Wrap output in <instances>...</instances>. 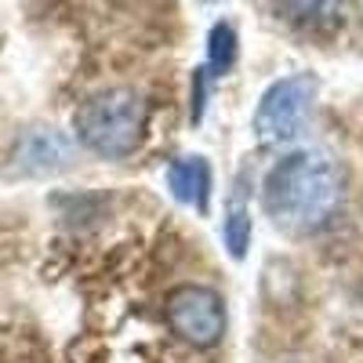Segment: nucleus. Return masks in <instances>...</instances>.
<instances>
[{
  "label": "nucleus",
  "mask_w": 363,
  "mask_h": 363,
  "mask_svg": "<svg viewBox=\"0 0 363 363\" xmlns=\"http://www.w3.org/2000/svg\"><path fill=\"white\" fill-rule=\"evenodd\" d=\"M342 171L323 153H291L269 171L262 207L272 225L306 236L323 229L342 207Z\"/></svg>",
  "instance_id": "1"
},
{
  "label": "nucleus",
  "mask_w": 363,
  "mask_h": 363,
  "mask_svg": "<svg viewBox=\"0 0 363 363\" xmlns=\"http://www.w3.org/2000/svg\"><path fill=\"white\" fill-rule=\"evenodd\" d=\"M73 131H77L80 145H87L91 153H99L106 160H124L142 145L145 102L131 87L99 91V95H91L77 109Z\"/></svg>",
  "instance_id": "2"
},
{
  "label": "nucleus",
  "mask_w": 363,
  "mask_h": 363,
  "mask_svg": "<svg viewBox=\"0 0 363 363\" xmlns=\"http://www.w3.org/2000/svg\"><path fill=\"white\" fill-rule=\"evenodd\" d=\"M316 87L320 84L313 73H294V77L269 84V91L258 99V109H255V135L272 145L298 138L313 113Z\"/></svg>",
  "instance_id": "3"
},
{
  "label": "nucleus",
  "mask_w": 363,
  "mask_h": 363,
  "mask_svg": "<svg viewBox=\"0 0 363 363\" xmlns=\"http://www.w3.org/2000/svg\"><path fill=\"white\" fill-rule=\"evenodd\" d=\"M164 316L171 335H178L193 349H211L225 335V301L215 287L203 284H182L167 294Z\"/></svg>",
  "instance_id": "4"
},
{
  "label": "nucleus",
  "mask_w": 363,
  "mask_h": 363,
  "mask_svg": "<svg viewBox=\"0 0 363 363\" xmlns=\"http://www.w3.org/2000/svg\"><path fill=\"white\" fill-rule=\"evenodd\" d=\"M167 186L174 193V200H182L186 207L207 215L211 207V164L203 157H182L167 167Z\"/></svg>",
  "instance_id": "5"
},
{
  "label": "nucleus",
  "mask_w": 363,
  "mask_h": 363,
  "mask_svg": "<svg viewBox=\"0 0 363 363\" xmlns=\"http://www.w3.org/2000/svg\"><path fill=\"white\" fill-rule=\"evenodd\" d=\"M236 55H240V37L229 22H215L211 26V37H207V73L211 77H225L236 66Z\"/></svg>",
  "instance_id": "6"
},
{
  "label": "nucleus",
  "mask_w": 363,
  "mask_h": 363,
  "mask_svg": "<svg viewBox=\"0 0 363 363\" xmlns=\"http://www.w3.org/2000/svg\"><path fill=\"white\" fill-rule=\"evenodd\" d=\"M222 240H225V251L233 258H244L251 247V211L247 207H229V215L222 222Z\"/></svg>",
  "instance_id": "7"
},
{
  "label": "nucleus",
  "mask_w": 363,
  "mask_h": 363,
  "mask_svg": "<svg viewBox=\"0 0 363 363\" xmlns=\"http://www.w3.org/2000/svg\"><path fill=\"white\" fill-rule=\"evenodd\" d=\"M207 91H211V73H207V66H200V69H193V84H189V120H193V124L203 120Z\"/></svg>",
  "instance_id": "8"
},
{
  "label": "nucleus",
  "mask_w": 363,
  "mask_h": 363,
  "mask_svg": "<svg viewBox=\"0 0 363 363\" xmlns=\"http://www.w3.org/2000/svg\"><path fill=\"white\" fill-rule=\"evenodd\" d=\"M330 0H280V8L291 15V18H309L316 11H323Z\"/></svg>",
  "instance_id": "9"
},
{
  "label": "nucleus",
  "mask_w": 363,
  "mask_h": 363,
  "mask_svg": "<svg viewBox=\"0 0 363 363\" xmlns=\"http://www.w3.org/2000/svg\"><path fill=\"white\" fill-rule=\"evenodd\" d=\"M207 4H215V0H207Z\"/></svg>",
  "instance_id": "10"
}]
</instances>
